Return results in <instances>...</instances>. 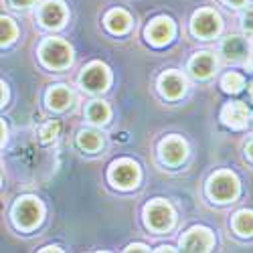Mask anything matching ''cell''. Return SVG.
<instances>
[{
	"mask_svg": "<svg viewBox=\"0 0 253 253\" xmlns=\"http://www.w3.org/2000/svg\"><path fill=\"white\" fill-rule=\"evenodd\" d=\"M207 195L217 203H229L239 195V180L233 172L221 170L213 174L207 182Z\"/></svg>",
	"mask_w": 253,
	"mask_h": 253,
	"instance_id": "obj_1",
	"label": "cell"
},
{
	"mask_svg": "<svg viewBox=\"0 0 253 253\" xmlns=\"http://www.w3.org/2000/svg\"><path fill=\"white\" fill-rule=\"evenodd\" d=\"M41 61L51 69H63L71 63V47L65 41L59 39H47L39 49Z\"/></svg>",
	"mask_w": 253,
	"mask_h": 253,
	"instance_id": "obj_2",
	"label": "cell"
},
{
	"mask_svg": "<svg viewBox=\"0 0 253 253\" xmlns=\"http://www.w3.org/2000/svg\"><path fill=\"white\" fill-rule=\"evenodd\" d=\"M221 55L229 63H243L247 69H253V45L243 37H229L221 45Z\"/></svg>",
	"mask_w": 253,
	"mask_h": 253,
	"instance_id": "obj_3",
	"label": "cell"
},
{
	"mask_svg": "<svg viewBox=\"0 0 253 253\" xmlns=\"http://www.w3.org/2000/svg\"><path fill=\"white\" fill-rule=\"evenodd\" d=\"M12 217H14V225L20 227V229H33L41 223V217H43V207H41V203L33 197H25L20 199L14 209H12Z\"/></svg>",
	"mask_w": 253,
	"mask_h": 253,
	"instance_id": "obj_4",
	"label": "cell"
},
{
	"mask_svg": "<svg viewBox=\"0 0 253 253\" xmlns=\"http://www.w3.org/2000/svg\"><path fill=\"white\" fill-rule=\"evenodd\" d=\"M144 215H146V223H148L150 229L154 231H168L174 225V211L172 207L168 205L166 201H154L150 205H146L144 209Z\"/></svg>",
	"mask_w": 253,
	"mask_h": 253,
	"instance_id": "obj_5",
	"label": "cell"
},
{
	"mask_svg": "<svg viewBox=\"0 0 253 253\" xmlns=\"http://www.w3.org/2000/svg\"><path fill=\"white\" fill-rule=\"evenodd\" d=\"M140 180V168L136 162L124 158V160H118L112 164L110 168V182L118 188H132L136 186Z\"/></svg>",
	"mask_w": 253,
	"mask_h": 253,
	"instance_id": "obj_6",
	"label": "cell"
},
{
	"mask_svg": "<svg viewBox=\"0 0 253 253\" xmlns=\"http://www.w3.org/2000/svg\"><path fill=\"white\" fill-rule=\"evenodd\" d=\"M191 31L199 39H211L221 31V16L213 10H199L191 20Z\"/></svg>",
	"mask_w": 253,
	"mask_h": 253,
	"instance_id": "obj_7",
	"label": "cell"
},
{
	"mask_svg": "<svg viewBox=\"0 0 253 253\" xmlns=\"http://www.w3.org/2000/svg\"><path fill=\"white\" fill-rule=\"evenodd\" d=\"M79 83L83 89H87L91 93H97V91H103L108 87L110 83V73H108V67L101 65V63H91L83 69L81 77H79Z\"/></svg>",
	"mask_w": 253,
	"mask_h": 253,
	"instance_id": "obj_8",
	"label": "cell"
},
{
	"mask_svg": "<svg viewBox=\"0 0 253 253\" xmlns=\"http://www.w3.org/2000/svg\"><path fill=\"white\" fill-rule=\"evenodd\" d=\"M215 245V237L207 227H193L180 239L182 251H209Z\"/></svg>",
	"mask_w": 253,
	"mask_h": 253,
	"instance_id": "obj_9",
	"label": "cell"
},
{
	"mask_svg": "<svg viewBox=\"0 0 253 253\" xmlns=\"http://www.w3.org/2000/svg\"><path fill=\"white\" fill-rule=\"evenodd\" d=\"M249 118H251V112L247 110V105L243 101H231L227 103L223 112H221V120L225 126L233 130H241L249 124Z\"/></svg>",
	"mask_w": 253,
	"mask_h": 253,
	"instance_id": "obj_10",
	"label": "cell"
},
{
	"mask_svg": "<svg viewBox=\"0 0 253 253\" xmlns=\"http://www.w3.org/2000/svg\"><path fill=\"white\" fill-rule=\"evenodd\" d=\"M160 158H162V162L170 164V166H178L186 158V144H184V140L178 138V136L164 138L160 142Z\"/></svg>",
	"mask_w": 253,
	"mask_h": 253,
	"instance_id": "obj_11",
	"label": "cell"
},
{
	"mask_svg": "<svg viewBox=\"0 0 253 253\" xmlns=\"http://www.w3.org/2000/svg\"><path fill=\"white\" fill-rule=\"evenodd\" d=\"M172 35H174V25H172V20L166 18V16L154 18L150 23V27L146 29V39H148L150 43L156 45V47H162L166 43H170Z\"/></svg>",
	"mask_w": 253,
	"mask_h": 253,
	"instance_id": "obj_12",
	"label": "cell"
},
{
	"mask_svg": "<svg viewBox=\"0 0 253 253\" xmlns=\"http://www.w3.org/2000/svg\"><path fill=\"white\" fill-rule=\"evenodd\" d=\"M39 18H41V25L47 27V29H59L67 18V10H65V4L61 0H47V2L41 6V12H39Z\"/></svg>",
	"mask_w": 253,
	"mask_h": 253,
	"instance_id": "obj_13",
	"label": "cell"
},
{
	"mask_svg": "<svg viewBox=\"0 0 253 253\" xmlns=\"http://www.w3.org/2000/svg\"><path fill=\"white\" fill-rule=\"evenodd\" d=\"M158 87H160V93L168 99H178L182 93H184V87H186V83H184V77H180L178 73L174 71H166L160 75L158 79Z\"/></svg>",
	"mask_w": 253,
	"mask_h": 253,
	"instance_id": "obj_14",
	"label": "cell"
},
{
	"mask_svg": "<svg viewBox=\"0 0 253 253\" xmlns=\"http://www.w3.org/2000/svg\"><path fill=\"white\" fill-rule=\"evenodd\" d=\"M215 67H217L215 57L211 55V53H207V51L197 53V55L191 59V63H188V71H191L197 79H207V77H211V75H213V71H215Z\"/></svg>",
	"mask_w": 253,
	"mask_h": 253,
	"instance_id": "obj_15",
	"label": "cell"
},
{
	"mask_svg": "<svg viewBox=\"0 0 253 253\" xmlns=\"http://www.w3.org/2000/svg\"><path fill=\"white\" fill-rule=\"evenodd\" d=\"M105 29H108L110 33L114 35H124L126 31L130 29V23H132V18L130 14L122 10V8H116V10H110L108 14H105Z\"/></svg>",
	"mask_w": 253,
	"mask_h": 253,
	"instance_id": "obj_16",
	"label": "cell"
},
{
	"mask_svg": "<svg viewBox=\"0 0 253 253\" xmlns=\"http://www.w3.org/2000/svg\"><path fill=\"white\" fill-rule=\"evenodd\" d=\"M73 101V93L69 91V87L65 85H55L47 91V103H49V108L61 112V110H65L67 105H71Z\"/></svg>",
	"mask_w": 253,
	"mask_h": 253,
	"instance_id": "obj_17",
	"label": "cell"
},
{
	"mask_svg": "<svg viewBox=\"0 0 253 253\" xmlns=\"http://www.w3.org/2000/svg\"><path fill=\"white\" fill-rule=\"evenodd\" d=\"M77 144L85 152H97L103 146V140H101V134H97L95 130H81L77 136Z\"/></svg>",
	"mask_w": 253,
	"mask_h": 253,
	"instance_id": "obj_18",
	"label": "cell"
},
{
	"mask_svg": "<svg viewBox=\"0 0 253 253\" xmlns=\"http://www.w3.org/2000/svg\"><path fill=\"white\" fill-rule=\"evenodd\" d=\"M233 229L241 237L253 235V211H239L233 219Z\"/></svg>",
	"mask_w": 253,
	"mask_h": 253,
	"instance_id": "obj_19",
	"label": "cell"
},
{
	"mask_svg": "<svg viewBox=\"0 0 253 253\" xmlns=\"http://www.w3.org/2000/svg\"><path fill=\"white\" fill-rule=\"evenodd\" d=\"M87 120L93 124H105L110 120V108L103 101H91L87 108Z\"/></svg>",
	"mask_w": 253,
	"mask_h": 253,
	"instance_id": "obj_20",
	"label": "cell"
},
{
	"mask_svg": "<svg viewBox=\"0 0 253 253\" xmlns=\"http://www.w3.org/2000/svg\"><path fill=\"white\" fill-rule=\"evenodd\" d=\"M221 87H223L227 93H239V91L245 87V79H243V75L231 71V73H227V75L221 79Z\"/></svg>",
	"mask_w": 253,
	"mask_h": 253,
	"instance_id": "obj_21",
	"label": "cell"
},
{
	"mask_svg": "<svg viewBox=\"0 0 253 253\" xmlns=\"http://www.w3.org/2000/svg\"><path fill=\"white\" fill-rule=\"evenodd\" d=\"M2 47L4 45H10L12 41H14V37H16V27H14V23L8 18V16H2Z\"/></svg>",
	"mask_w": 253,
	"mask_h": 253,
	"instance_id": "obj_22",
	"label": "cell"
},
{
	"mask_svg": "<svg viewBox=\"0 0 253 253\" xmlns=\"http://www.w3.org/2000/svg\"><path fill=\"white\" fill-rule=\"evenodd\" d=\"M59 130H61L59 122H49V124H45L43 128H41V140H43L45 144H47V142H53V140L59 136Z\"/></svg>",
	"mask_w": 253,
	"mask_h": 253,
	"instance_id": "obj_23",
	"label": "cell"
},
{
	"mask_svg": "<svg viewBox=\"0 0 253 253\" xmlns=\"http://www.w3.org/2000/svg\"><path fill=\"white\" fill-rule=\"evenodd\" d=\"M241 27H243L247 33L253 35V8H249V10L241 16Z\"/></svg>",
	"mask_w": 253,
	"mask_h": 253,
	"instance_id": "obj_24",
	"label": "cell"
},
{
	"mask_svg": "<svg viewBox=\"0 0 253 253\" xmlns=\"http://www.w3.org/2000/svg\"><path fill=\"white\" fill-rule=\"evenodd\" d=\"M10 4L14 8H29L31 4H35V0H10Z\"/></svg>",
	"mask_w": 253,
	"mask_h": 253,
	"instance_id": "obj_25",
	"label": "cell"
},
{
	"mask_svg": "<svg viewBox=\"0 0 253 253\" xmlns=\"http://www.w3.org/2000/svg\"><path fill=\"white\" fill-rule=\"evenodd\" d=\"M126 251H128V253H134V251H148V247L142 245V243H136V245H128V247H126Z\"/></svg>",
	"mask_w": 253,
	"mask_h": 253,
	"instance_id": "obj_26",
	"label": "cell"
},
{
	"mask_svg": "<svg viewBox=\"0 0 253 253\" xmlns=\"http://www.w3.org/2000/svg\"><path fill=\"white\" fill-rule=\"evenodd\" d=\"M223 2H227V4H231V6H243L247 0H223Z\"/></svg>",
	"mask_w": 253,
	"mask_h": 253,
	"instance_id": "obj_27",
	"label": "cell"
},
{
	"mask_svg": "<svg viewBox=\"0 0 253 253\" xmlns=\"http://www.w3.org/2000/svg\"><path fill=\"white\" fill-rule=\"evenodd\" d=\"M247 156H249V158L253 160V140H251V142L247 144Z\"/></svg>",
	"mask_w": 253,
	"mask_h": 253,
	"instance_id": "obj_28",
	"label": "cell"
},
{
	"mask_svg": "<svg viewBox=\"0 0 253 253\" xmlns=\"http://www.w3.org/2000/svg\"><path fill=\"white\" fill-rule=\"evenodd\" d=\"M156 251H174V249H172L170 245H162V247H158Z\"/></svg>",
	"mask_w": 253,
	"mask_h": 253,
	"instance_id": "obj_29",
	"label": "cell"
},
{
	"mask_svg": "<svg viewBox=\"0 0 253 253\" xmlns=\"http://www.w3.org/2000/svg\"><path fill=\"white\" fill-rule=\"evenodd\" d=\"M6 101V85H4V83H2V103Z\"/></svg>",
	"mask_w": 253,
	"mask_h": 253,
	"instance_id": "obj_30",
	"label": "cell"
},
{
	"mask_svg": "<svg viewBox=\"0 0 253 253\" xmlns=\"http://www.w3.org/2000/svg\"><path fill=\"white\" fill-rule=\"evenodd\" d=\"M41 251H61V249H59V247H51V245H49V247H45V249H41Z\"/></svg>",
	"mask_w": 253,
	"mask_h": 253,
	"instance_id": "obj_31",
	"label": "cell"
},
{
	"mask_svg": "<svg viewBox=\"0 0 253 253\" xmlns=\"http://www.w3.org/2000/svg\"><path fill=\"white\" fill-rule=\"evenodd\" d=\"M249 97H251V101H253V81L249 83Z\"/></svg>",
	"mask_w": 253,
	"mask_h": 253,
	"instance_id": "obj_32",
	"label": "cell"
}]
</instances>
